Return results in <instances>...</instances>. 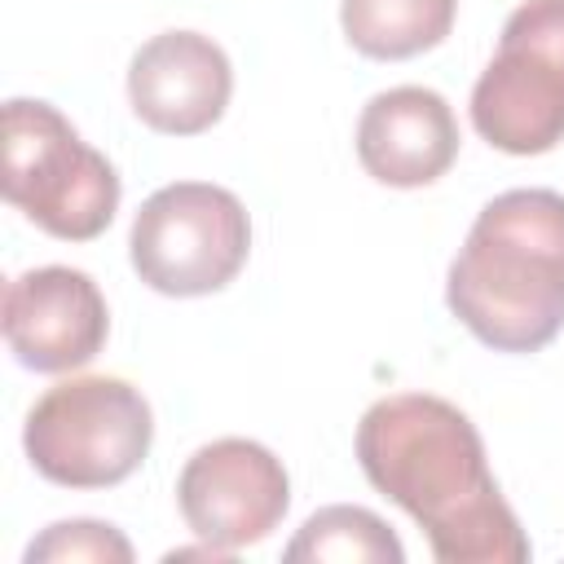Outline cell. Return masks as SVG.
<instances>
[{"label":"cell","mask_w":564,"mask_h":564,"mask_svg":"<svg viewBox=\"0 0 564 564\" xmlns=\"http://www.w3.org/2000/svg\"><path fill=\"white\" fill-rule=\"evenodd\" d=\"M357 159L379 185H432L458 159V119L449 101L423 84L375 93L357 119Z\"/></svg>","instance_id":"30bf717a"},{"label":"cell","mask_w":564,"mask_h":564,"mask_svg":"<svg viewBox=\"0 0 564 564\" xmlns=\"http://www.w3.org/2000/svg\"><path fill=\"white\" fill-rule=\"evenodd\" d=\"M110 335L106 295L84 269L40 264L4 286V344L35 375L88 366Z\"/></svg>","instance_id":"ba28073f"},{"label":"cell","mask_w":564,"mask_h":564,"mask_svg":"<svg viewBox=\"0 0 564 564\" xmlns=\"http://www.w3.org/2000/svg\"><path fill=\"white\" fill-rule=\"evenodd\" d=\"M445 304L494 352L546 348L564 330V194L489 198L449 264Z\"/></svg>","instance_id":"7a4b0ae2"},{"label":"cell","mask_w":564,"mask_h":564,"mask_svg":"<svg viewBox=\"0 0 564 564\" xmlns=\"http://www.w3.org/2000/svg\"><path fill=\"white\" fill-rule=\"evenodd\" d=\"M471 128L502 154L564 141V0H524L471 88Z\"/></svg>","instance_id":"8992f818"},{"label":"cell","mask_w":564,"mask_h":564,"mask_svg":"<svg viewBox=\"0 0 564 564\" xmlns=\"http://www.w3.org/2000/svg\"><path fill=\"white\" fill-rule=\"evenodd\" d=\"M458 0H344L339 22L357 53L405 62L436 48L454 26Z\"/></svg>","instance_id":"8fae6325"},{"label":"cell","mask_w":564,"mask_h":564,"mask_svg":"<svg viewBox=\"0 0 564 564\" xmlns=\"http://www.w3.org/2000/svg\"><path fill=\"white\" fill-rule=\"evenodd\" d=\"M251 251V220L234 189L176 181L154 189L128 234L137 278L176 300L212 295L238 278Z\"/></svg>","instance_id":"5b68a950"},{"label":"cell","mask_w":564,"mask_h":564,"mask_svg":"<svg viewBox=\"0 0 564 564\" xmlns=\"http://www.w3.org/2000/svg\"><path fill=\"white\" fill-rule=\"evenodd\" d=\"M132 564V542L101 520H57L31 546L26 564Z\"/></svg>","instance_id":"4fadbf2b"},{"label":"cell","mask_w":564,"mask_h":564,"mask_svg":"<svg viewBox=\"0 0 564 564\" xmlns=\"http://www.w3.org/2000/svg\"><path fill=\"white\" fill-rule=\"evenodd\" d=\"M176 507L203 542L220 551H242L264 542L282 524L291 507V480L282 458L260 441L220 436L194 449L181 467Z\"/></svg>","instance_id":"52a82bcc"},{"label":"cell","mask_w":564,"mask_h":564,"mask_svg":"<svg viewBox=\"0 0 564 564\" xmlns=\"http://www.w3.org/2000/svg\"><path fill=\"white\" fill-rule=\"evenodd\" d=\"M154 441V414L141 388L115 375L53 383L26 414L22 445L31 467L62 489H110L128 480Z\"/></svg>","instance_id":"277c9868"},{"label":"cell","mask_w":564,"mask_h":564,"mask_svg":"<svg viewBox=\"0 0 564 564\" xmlns=\"http://www.w3.org/2000/svg\"><path fill=\"white\" fill-rule=\"evenodd\" d=\"M234 93V66L212 35L163 31L145 40L128 66V101L137 119L163 137L207 132Z\"/></svg>","instance_id":"9c48e42d"},{"label":"cell","mask_w":564,"mask_h":564,"mask_svg":"<svg viewBox=\"0 0 564 564\" xmlns=\"http://www.w3.org/2000/svg\"><path fill=\"white\" fill-rule=\"evenodd\" d=\"M357 463L427 533L441 564H524L533 555L498 494L476 423L432 392H392L357 423Z\"/></svg>","instance_id":"6da1fadb"},{"label":"cell","mask_w":564,"mask_h":564,"mask_svg":"<svg viewBox=\"0 0 564 564\" xmlns=\"http://www.w3.org/2000/svg\"><path fill=\"white\" fill-rule=\"evenodd\" d=\"M4 198L44 234L88 242L119 212V176L75 123L31 97L4 101Z\"/></svg>","instance_id":"3957f363"},{"label":"cell","mask_w":564,"mask_h":564,"mask_svg":"<svg viewBox=\"0 0 564 564\" xmlns=\"http://www.w3.org/2000/svg\"><path fill=\"white\" fill-rule=\"evenodd\" d=\"M286 560H344V564H401L405 546L397 542V533L366 507H322L313 511L300 533L286 546Z\"/></svg>","instance_id":"7c38bea8"}]
</instances>
